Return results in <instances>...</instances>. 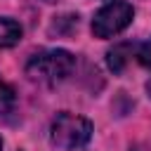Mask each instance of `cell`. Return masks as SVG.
<instances>
[{
    "mask_svg": "<svg viewBox=\"0 0 151 151\" xmlns=\"http://www.w3.org/2000/svg\"><path fill=\"white\" fill-rule=\"evenodd\" d=\"M73 66H76V57L68 50H59V47L57 50H40L28 59L26 73L38 83L54 85V83L68 78Z\"/></svg>",
    "mask_w": 151,
    "mask_h": 151,
    "instance_id": "obj_1",
    "label": "cell"
},
{
    "mask_svg": "<svg viewBox=\"0 0 151 151\" xmlns=\"http://www.w3.org/2000/svg\"><path fill=\"white\" fill-rule=\"evenodd\" d=\"M92 137V123L83 116H76V113H68V111H61L57 113V118L52 120V127H50V139L57 149H64V151H76V149H83Z\"/></svg>",
    "mask_w": 151,
    "mask_h": 151,
    "instance_id": "obj_2",
    "label": "cell"
},
{
    "mask_svg": "<svg viewBox=\"0 0 151 151\" xmlns=\"http://www.w3.org/2000/svg\"><path fill=\"white\" fill-rule=\"evenodd\" d=\"M132 19H134V9L127 0H111L94 12L92 33L94 38H113L120 31H125L132 24Z\"/></svg>",
    "mask_w": 151,
    "mask_h": 151,
    "instance_id": "obj_3",
    "label": "cell"
},
{
    "mask_svg": "<svg viewBox=\"0 0 151 151\" xmlns=\"http://www.w3.org/2000/svg\"><path fill=\"white\" fill-rule=\"evenodd\" d=\"M132 54H137V45H132V42H118V45H113V47L109 50L106 64H109V68H111L113 73H120V71L127 66V61H130Z\"/></svg>",
    "mask_w": 151,
    "mask_h": 151,
    "instance_id": "obj_4",
    "label": "cell"
},
{
    "mask_svg": "<svg viewBox=\"0 0 151 151\" xmlns=\"http://www.w3.org/2000/svg\"><path fill=\"white\" fill-rule=\"evenodd\" d=\"M21 26L14 19H5L0 17V47H12L21 40Z\"/></svg>",
    "mask_w": 151,
    "mask_h": 151,
    "instance_id": "obj_5",
    "label": "cell"
},
{
    "mask_svg": "<svg viewBox=\"0 0 151 151\" xmlns=\"http://www.w3.org/2000/svg\"><path fill=\"white\" fill-rule=\"evenodd\" d=\"M14 104H17V92H14V87L0 78V116H2V113H9V111L14 109Z\"/></svg>",
    "mask_w": 151,
    "mask_h": 151,
    "instance_id": "obj_6",
    "label": "cell"
},
{
    "mask_svg": "<svg viewBox=\"0 0 151 151\" xmlns=\"http://www.w3.org/2000/svg\"><path fill=\"white\" fill-rule=\"evenodd\" d=\"M137 59H139V64H142V66L151 68V40L137 47Z\"/></svg>",
    "mask_w": 151,
    "mask_h": 151,
    "instance_id": "obj_7",
    "label": "cell"
},
{
    "mask_svg": "<svg viewBox=\"0 0 151 151\" xmlns=\"http://www.w3.org/2000/svg\"><path fill=\"white\" fill-rule=\"evenodd\" d=\"M146 92H149V97H151V80L146 83Z\"/></svg>",
    "mask_w": 151,
    "mask_h": 151,
    "instance_id": "obj_8",
    "label": "cell"
},
{
    "mask_svg": "<svg viewBox=\"0 0 151 151\" xmlns=\"http://www.w3.org/2000/svg\"><path fill=\"white\" fill-rule=\"evenodd\" d=\"M0 151H2V139H0Z\"/></svg>",
    "mask_w": 151,
    "mask_h": 151,
    "instance_id": "obj_9",
    "label": "cell"
}]
</instances>
